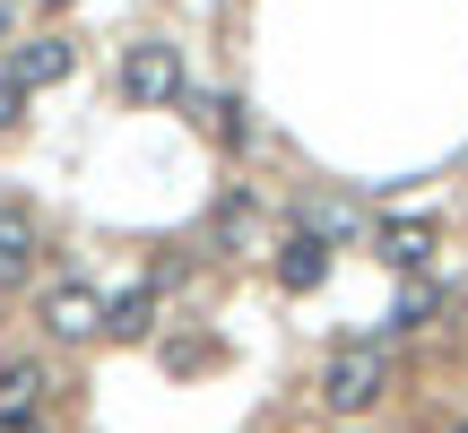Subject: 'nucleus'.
Segmentation results:
<instances>
[{"label":"nucleus","mask_w":468,"mask_h":433,"mask_svg":"<svg viewBox=\"0 0 468 433\" xmlns=\"http://www.w3.org/2000/svg\"><path fill=\"white\" fill-rule=\"evenodd\" d=\"M382 390H390V355L373 347V338H356V347H338L330 364H321V407H338V417L382 407Z\"/></svg>","instance_id":"obj_1"},{"label":"nucleus","mask_w":468,"mask_h":433,"mask_svg":"<svg viewBox=\"0 0 468 433\" xmlns=\"http://www.w3.org/2000/svg\"><path fill=\"white\" fill-rule=\"evenodd\" d=\"M122 96L131 104H183V44L139 35V44L122 52Z\"/></svg>","instance_id":"obj_2"},{"label":"nucleus","mask_w":468,"mask_h":433,"mask_svg":"<svg viewBox=\"0 0 468 433\" xmlns=\"http://www.w3.org/2000/svg\"><path fill=\"white\" fill-rule=\"evenodd\" d=\"M35 321H44V338H61V347H87V338H104V295L87 278H52L44 303H35Z\"/></svg>","instance_id":"obj_3"},{"label":"nucleus","mask_w":468,"mask_h":433,"mask_svg":"<svg viewBox=\"0 0 468 433\" xmlns=\"http://www.w3.org/2000/svg\"><path fill=\"white\" fill-rule=\"evenodd\" d=\"M35 269H44V216H35L27 200H9V208H0V295L27 286Z\"/></svg>","instance_id":"obj_4"},{"label":"nucleus","mask_w":468,"mask_h":433,"mask_svg":"<svg viewBox=\"0 0 468 433\" xmlns=\"http://www.w3.org/2000/svg\"><path fill=\"white\" fill-rule=\"evenodd\" d=\"M69 69H79V44H69V35H35V44H17L9 79H17V87L35 96V87H61Z\"/></svg>","instance_id":"obj_5"},{"label":"nucleus","mask_w":468,"mask_h":433,"mask_svg":"<svg viewBox=\"0 0 468 433\" xmlns=\"http://www.w3.org/2000/svg\"><path fill=\"white\" fill-rule=\"evenodd\" d=\"M321 278H330V243H321V234H286L278 243V286L286 295H313Z\"/></svg>","instance_id":"obj_6"},{"label":"nucleus","mask_w":468,"mask_h":433,"mask_svg":"<svg viewBox=\"0 0 468 433\" xmlns=\"http://www.w3.org/2000/svg\"><path fill=\"white\" fill-rule=\"evenodd\" d=\"M44 364L35 355H0V417H35V399H44Z\"/></svg>","instance_id":"obj_7"},{"label":"nucleus","mask_w":468,"mask_h":433,"mask_svg":"<svg viewBox=\"0 0 468 433\" xmlns=\"http://www.w3.org/2000/svg\"><path fill=\"white\" fill-rule=\"evenodd\" d=\"M148 330H156V286H131L104 303V338H148Z\"/></svg>","instance_id":"obj_8"},{"label":"nucleus","mask_w":468,"mask_h":433,"mask_svg":"<svg viewBox=\"0 0 468 433\" xmlns=\"http://www.w3.org/2000/svg\"><path fill=\"white\" fill-rule=\"evenodd\" d=\"M251 226H261V208H251V191H226L218 216H208V234H218V251H251Z\"/></svg>","instance_id":"obj_9"},{"label":"nucleus","mask_w":468,"mask_h":433,"mask_svg":"<svg viewBox=\"0 0 468 433\" xmlns=\"http://www.w3.org/2000/svg\"><path fill=\"white\" fill-rule=\"evenodd\" d=\"M191 121H200L218 148H243V104L234 96H191Z\"/></svg>","instance_id":"obj_10"},{"label":"nucleus","mask_w":468,"mask_h":433,"mask_svg":"<svg viewBox=\"0 0 468 433\" xmlns=\"http://www.w3.org/2000/svg\"><path fill=\"white\" fill-rule=\"evenodd\" d=\"M382 260L390 269H425V260H434V226H425V216H417V226H382Z\"/></svg>","instance_id":"obj_11"},{"label":"nucleus","mask_w":468,"mask_h":433,"mask_svg":"<svg viewBox=\"0 0 468 433\" xmlns=\"http://www.w3.org/2000/svg\"><path fill=\"white\" fill-rule=\"evenodd\" d=\"M303 234H321V243H347V234H356V208H347V200H321Z\"/></svg>","instance_id":"obj_12"},{"label":"nucleus","mask_w":468,"mask_h":433,"mask_svg":"<svg viewBox=\"0 0 468 433\" xmlns=\"http://www.w3.org/2000/svg\"><path fill=\"white\" fill-rule=\"evenodd\" d=\"M17 121H27V87L0 69V131H17Z\"/></svg>","instance_id":"obj_13"},{"label":"nucleus","mask_w":468,"mask_h":433,"mask_svg":"<svg viewBox=\"0 0 468 433\" xmlns=\"http://www.w3.org/2000/svg\"><path fill=\"white\" fill-rule=\"evenodd\" d=\"M425 312H434V295H425V286H408V295H399V312H390V330H417Z\"/></svg>","instance_id":"obj_14"},{"label":"nucleus","mask_w":468,"mask_h":433,"mask_svg":"<svg viewBox=\"0 0 468 433\" xmlns=\"http://www.w3.org/2000/svg\"><path fill=\"white\" fill-rule=\"evenodd\" d=\"M208 355H218V347H200V338H174L165 364H174V373H191V364H208Z\"/></svg>","instance_id":"obj_15"},{"label":"nucleus","mask_w":468,"mask_h":433,"mask_svg":"<svg viewBox=\"0 0 468 433\" xmlns=\"http://www.w3.org/2000/svg\"><path fill=\"white\" fill-rule=\"evenodd\" d=\"M0 433H44V417H0Z\"/></svg>","instance_id":"obj_16"},{"label":"nucleus","mask_w":468,"mask_h":433,"mask_svg":"<svg viewBox=\"0 0 468 433\" xmlns=\"http://www.w3.org/2000/svg\"><path fill=\"white\" fill-rule=\"evenodd\" d=\"M44 9H69V0H44Z\"/></svg>","instance_id":"obj_17"},{"label":"nucleus","mask_w":468,"mask_h":433,"mask_svg":"<svg viewBox=\"0 0 468 433\" xmlns=\"http://www.w3.org/2000/svg\"><path fill=\"white\" fill-rule=\"evenodd\" d=\"M460 433H468V417H460Z\"/></svg>","instance_id":"obj_18"}]
</instances>
